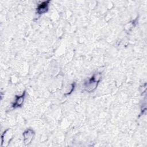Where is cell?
I'll return each instance as SVG.
<instances>
[{
  "label": "cell",
  "mask_w": 147,
  "mask_h": 147,
  "mask_svg": "<svg viewBox=\"0 0 147 147\" xmlns=\"http://www.w3.org/2000/svg\"><path fill=\"white\" fill-rule=\"evenodd\" d=\"M13 137V134L11 132V129H7L5 130L3 133L1 135V146H6V144L7 143V145L8 144L10 143L11 140L12 139Z\"/></svg>",
  "instance_id": "5"
},
{
  "label": "cell",
  "mask_w": 147,
  "mask_h": 147,
  "mask_svg": "<svg viewBox=\"0 0 147 147\" xmlns=\"http://www.w3.org/2000/svg\"><path fill=\"white\" fill-rule=\"evenodd\" d=\"M51 1H45L40 2L36 7V13L38 15H42L48 12L49 10V3Z\"/></svg>",
  "instance_id": "3"
},
{
  "label": "cell",
  "mask_w": 147,
  "mask_h": 147,
  "mask_svg": "<svg viewBox=\"0 0 147 147\" xmlns=\"http://www.w3.org/2000/svg\"><path fill=\"white\" fill-rule=\"evenodd\" d=\"M102 78V74L100 72H96L83 84L84 89L88 92H94L97 88Z\"/></svg>",
  "instance_id": "1"
},
{
  "label": "cell",
  "mask_w": 147,
  "mask_h": 147,
  "mask_svg": "<svg viewBox=\"0 0 147 147\" xmlns=\"http://www.w3.org/2000/svg\"><path fill=\"white\" fill-rule=\"evenodd\" d=\"M26 94V91H24L21 95H16L15 100L13 103V104L11 105V108L13 109H16L22 107L24 102Z\"/></svg>",
  "instance_id": "4"
},
{
  "label": "cell",
  "mask_w": 147,
  "mask_h": 147,
  "mask_svg": "<svg viewBox=\"0 0 147 147\" xmlns=\"http://www.w3.org/2000/svg\"><path fill=\"white\" fill-rule=\"evenodd\" d=\"M22 136L24 144L25 145H29L31 144L35 136V132L32 129H28L23 132Z\"/></svg>",
  "instance_id": "2"
}]
</instances>
